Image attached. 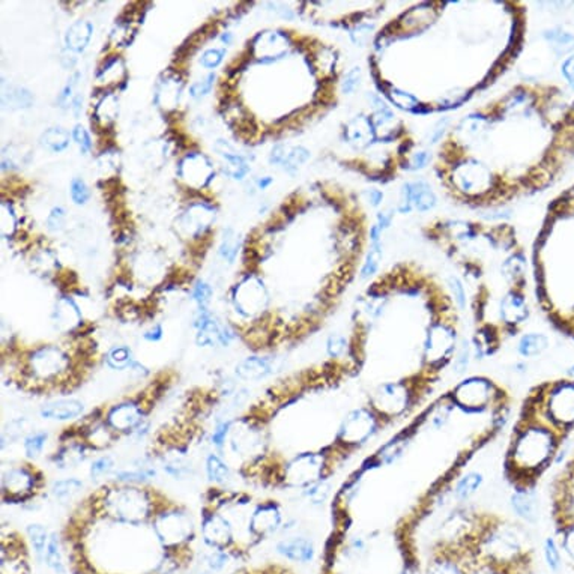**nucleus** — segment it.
Wrapping results in <instances>:
<instances>
[{
    "label": "nucleus",
    "instance_id": "nucleus-1",
    "mask_svg": "<svg viewBox=\"0 0 574 574\" xmlns=\"http://www.w3.org/2000/svg\"><path fill=\"white\" fill-rule=\"evenodd\" d=\"M520 0L413 2L376 29L367 57L376 93L401 115L461 110L492 89L528 38Z\"/></svg>",
    "mask_w": 574,
    "mask_h": 574
},
{
    "label": "nucleus",
    "instance_id": "nucleus-2",
    "mask_svg": "<svg viewBox=\"0 0 574 574\" xmlns=\"http://www.w3.org/2000/svg\"><path fill=\"white\" fill-rule=\"evenodd\" d=\"M574 158V101L552 83L519 81L444 128L432 155L445 197L496 211L552 187Z\"/></svg>",
    "mask_w": 574,
    "mask_h": 574
},
{
    "label": "nucleus",
    "instance_id": "nucleus-3",
    "mask_svg": "<svg viewBox=\"0 0 574 574\" xmlns=\"http://www.w3.org/2000/svg\"><path fill=\"white\" fill-rule=\"evenodd\" d=\"M423 239L454 268L466 292L472 333L505 341L531 317L529 260L515 224L478 218L436 217L420 229Z\"/></svg>",
    "mask_w": 574,
    "mask_h": 574
},
{
    "label": "nucleus",
    "instance_id": "nucleus-4",
    "mask_svg": "<svg viewBox=\"0 0 574 574\" xmlns=\"http://www.w3.org/2000/svg\"><path fill=\"white\" fill-rule=\"evenodd\" d=\"M348 155L340 164L376 185H388L412 172L418 142L406 119L374 93L369 108L346 120L340 131Z\"/></svg>",
    "mask_w": 574,
    "mask_h": 574
},
{
    "label": "nucleus",
    "instance_id": "nucleus-5",
    "mask_svg": "<svg viewBox=\"0 0 574 574\" xmlns=\"http://www.w3.org/2000/svg\"><path fill=\"white\" fill-rule=\"evenodd\" d=\"M566 441L568 437L524 403L505 459V472L515 487H534L549 468L555 466L558 451Z\"/></svg>",
    "mask_w": 574,
    "mask_h": 574
},
{
    "label": "nucleus",
    "instance_id": "nucleus-6",
    "mask_svg": "<svg viewBox=\"0 0 574 574\" xmlns=\"http://www.w3.org/2000/svg\"><path fill=\"white\" fill-rule=\"evenodd\" d=\"M486 563L511 574H529L534 552L527 531L519 523L487 515L475 551V563Z\"/></svg>",
    "mask_w": 574,
    "mask_h": 574
},
{
    "label": "nucleus",
    "instance_id": "nucleus-7",
    "mask_svg": "<svg viewBox=\"0 0 574 574\" xmlns=\"http://www.w3.org/2000/svg\"><path fill=\"white\" fill-rule=\"evenodd\" d=\"M167 503H161V495L155 490L131 484L104 486L89 503L92 516L101 515L104 519L140 527L152 522L156 511Z\"/></svg>",
    "mask_w": 574,
    "mask_h": 574
},
{
    "label": "nucleus",
    "instance_id": "nucleus-8",
    "mask_svg": "<svg viewBox=\"0 0 574 574\" xmlns=\"http://www.w3.org/2000/svg\"><path fill=\"white\" fill-rule=\"evenodd\" d=\"M436 373L420 370L413 374L377 385L369 396V408L388 425L406 415L432 391Z\"/></svg>",
    "mask_w": 574,
    "mask_h": 574
},
{
    "label": "nucleus",
    "instance_id": "nucleus-9",
    "mask_svg": "<svg viewBox=\"0 0 574 574\" xmlns=\"http://www.w3.org/2000/svg\"><path fill=\"white\" fill-rule=\"evenodd\" d=\"M77 376L69 353L59 346L33 349L20 370L21 384L30 385L33 391L71 389Z\"/></svg>",
    "mask_w": 574,
    "mask_h": 574
},
{
    "label": "nucleus",
    "instance_id": "nucleus-10",
    "mask_svg": "<svg viewBox=\"0 0 574 574\" xmlns=\"http://www.w3.org/2000/svg\"><path fill=\"white\" fill-rule=\"evenodd\" d=\"M524 403L563 436L574 430V381L568 377L536 386Z\"/></svg>",
    "mask_w": 574,
    "mask_h": 574
},
{
    "label": "nucleus",
    "instance_id": "nucleus-11",
    "mask_svg": "<svg viewBox=\"0 0 574 574\" xmlns=\"http://www.w3.org/2000/svg\"><path fill=\"white\" fill-rule=\"evenodd\" d=\"M348 457L334 444L321 451H305L287 460L283 466V486L289 488H307L322 480H329L333 465H340Z\"/></svg>",
    "mask_w": 574,
    "mask_h": 574
},
{
    "label": "nucleus",
    "instance_id": "nucleus-12",
    "mask_svg": "<svg viewBox=\"0 0 574 574\" xmlns=\"http://www.w3.org/2000/svg\"><path fill=\"white\" fill-rule=\"evenodd\" d=\"M447 397L454 409L471 415L505 405L504 391L484 376L465 377L453 386Z\"/></svg>",
    "mask_w": 574,
    "mask_h": 574
},
{
    "label": "nucleus",
    "instance_id": "nucleus-13",
    "mask_svg": "<svg viewBox=\"0 0 574 574\" xmlns=\"http://www.w3.org/2000/svg\"><path fill=\"white\" fill-rule=\"evenodd\" d=\"M384 427L385 424L369 406L355 408L349 411L343 421L340 423L334 445L345 454L350 456L370 442Z\"/></svg>",
    "mask_w": 574,
    "mask_h": 574
},
{
    "label": "nucleus",
    "instance_id": "nucleus-14",
    "mask_svg": "<svg viewBox=\"0 0 574 574\" xmlns=\"http://www.w3.org/2000/svg\"><path fill=\"white\" fill-rule=\"evenodd\" d=\"M152 528L158 541L167 551H178L194 536V523L188 512L178 505L166 504L156 511Z\"/></svg>",
    "mask_w": 574,
    "mask_h": 574
},
{
    "label": "nucleus",
    "instance_id": "nucleus-15",
    "mask_svg": "<svg viewBox=\"0 0 574 574\" xmlns=\"http://www.w3.org/2000/svg\"><path fill=\"white\" fill-rule=\"evenodd\" d=\"M42 484V473L30 465L9 468L2 475V498L6 504H18L35 498Z\"/></svg>",
    "mask_w": 574,
    "mask_h": 574
},
{
    "label": "nucleus",
    "instance_id": "nucleus-16",
    "mask_svg": "<svg viewBox=\"0 0 574 574\" xmlns=\"http://www.w3.org/2000/svg\"><path fill=\"white\" fill-rule=\"evenodd\" d=\"M146 413H148V408L142 398H128L110 406L104 413V420L117 436L131 435L136 433L144 423Z\"/></svg>",
    "mask_w": 574,
    "mask_h": 574
},
{
    "label": "nucleus",
    "instance_id": "nucleus-17",
    "mask_svg": "<svg viewBox=\"0 0 574 574\" xmlns=\"http://www.w3.org/2000/svg\"><path fill=\"white\" fill-rule=\"evenodd\" d=\"M202 535L207 546L219 552H226L235 539L229 519L209 507H205L202 511Z\"/></svg>",
    "mask_w": 574,
    "mask_h": 574
},
{
    "label": "nucleus",
    "instance_id": "nucleus-18",
    "mask_svg": "<svg viewBox=\"0 0 574 574\" xmlns=\"http://www.w3.org/2000/svg\"><path fill=\"white\" fill-rule=\"evenodd\" d=\"M283 527V511L275 500L260 503L251 512L248 532L258 540L268 539Z\"/></svg>",
    "mask_w": 574,
    "mask_h": 574
},
{
    "label": "nucleus",
    "instance_id": "nucleus-19",
    "mask_svg": "<svg viewBox=\"0 0 574 574\" xmlns=\"http://www.w3.org/2000/svg\"><path fill=\"white\" fill-rule=\"evenodd\" d=\"M510 507L516 517L524 524L534 527V524L539 523L541 510L539 496H536L534 487H516L510 496Z\"/></svg>",
    "mask_w": 574,
    "mask_h": 574
},
{
    "label": "nucleus",
    "instance_id": "nucleus-20",
    "mask_svg": "<svg viewBox=\"0 0 574 574\" xmlns=\"http://www.w3.org/2000/svg\"><path fill=\"white\" fill-rule=\"evenodd\" d=\"M278 555L298 564H310L316 555L314 543L307 536H290L278 541L275 546Z\"/></svg>",
    "mask_w": 574,
    "mask_h": 574
},
{
    "label": "nucleus",
    "instance_id": "nucleus-21",
    "mask_svg": "<svg viewBox=\"0 0 574 574\" xmlns=\"http://www.w3.org/2000/svg\"><path fill=\"white\" fill-rule=\"evenodd\" d=\"M89 449H92V448L80 437L64 439L62 445H60V448L53 454L52 460L56 465V468H60V469L72 468V466H77L79 463L84 461V459L88 457Z\"/></svg>",
    "mask_w": 574,
    "mask_h": 574
},
{
    "label": "nucleus",
    "instance_id": "nucleus-22",
    "mask_svg": "<svg viewBox=\"0 0 574 574\" xmlns=\"http://www.w3.org/2000/svg\"><path fill=\"white\" fill-rule=\"evenodd\" d=\"M84 411L83 401L77 398H57L41 406L40 413L44 420L69 421L76 420Z\"/></svg>",
    "mask_w": 574,
    "mask_h": 574
},
{
    "label": "nucleus",
    "instance_id": "nucleus-23",
    "mask_svg": "<svg viewBox=\"0 0 574 574\" xmlns=\"http://www.w3.org/2000/svg\"><path fill=\"white\" fill-rule=\"evenodd\" d=\"M194 326L197 328L195 341H197L199 346L214 348L217 345H222L223 326H219L217 323V321L211 316V313L207 311L205 307L199 309V314H197V317H195Z\"/></svg>",
    "mask_w": 574,
    "mask_h": 574
},
{
    "label": "nucleus",
    "instance_id": "nucleus-24",
    "mask_svg": "<svg viewBox=\"0 0 574 574\" xmlns=\"http://www.w3.org/2000/svg\"><path fill=\"white\" fill-rule=\"evenodd\" d=\"M272 372L274 365L271 360L263 357H248L242 360L235 367V374L238 376V379L246 382H259L272 374Z\"/></svg>",
    "mask_w": 574,
    "mask_h": 574
},
{
    "label": "nucleus",
    "instance_id": "nucleus-25",
    "mask_svg": "<svg viewBox=\"0 0 574 574\" xmlns=\"http://www.w3.org/2000/svg\"><path fill=\"white\" fill-rule=\"evenodd\" d=\"M309 158L310 152L304 146L277 144L271 154V163L283 166L289 173H295Z\"/></svg>",
    "mask_w": 574,
    "mask_h": 574
},
{
    "label": "nucleus",
    "instance_id": "nucleus-26",
    "mask_svg": "<svg viewBox=\"0 0 574 574\" xmlns=\"http://www.w3.org/2000/svg\"><path fill=\"white\" fill-rule=\"evenodd\" d=\"M411 445V436L408 432L396 436L373 457V468H382L391 466L397 463L403 456H405L408 447Z\"/></svg>",
    "mask_w": 574,
    "mask_h": 574
},
{
    "label": "nucleus",
    "instance_id": "nucleus-27",
    "mask_svg": "<svg viewBox=\"0 0 574 574\" xmlns=\"http://www.w3.org/2000/svg\"><path fill=\"white\" fill-rule=\"evenodd\" d=\"M551 346V340L543 333H524L520 335L516 352L522 360H534L541 357Z\"/></svg>",
    "mask_w": 574,
    "mask_h": 574
},
{
    "label": "nucleus",
    "instance_id": "nucleus-28",
    "mask_svg": "<svg viewBox=\"0 0 574 574\" xmlns=\"http://www.w3.org/2000/svg\"><path fill=\"white\" fill-rule=\"evenodd\" d=\"M553 519L556 524L555 536L561 551L570 558L574 567V515H556Z\"/></svg>",
    "mask_w": 574,
    "mask_h": 574
},
{
    "label": "nucleus",
    "instance_id": "nucleus-29",
    "mask_svg": "<svg viewBox=\"0 0 574 574\" xmlns=\"http://www.w3.org/2000/svg\"><path fill=\"white\" fill-rule=\"evenodd\" d=\"M484 483V475L477 471H471L456 481L453 487V496L459 504H465L469 499L473 498Z\"/></svg>",
    "mask_w": 574,
    "mask_h": 574
},
{
    "label": "nucleus",
    "instance_id": "nucleus-30",
    "mask_svg": "<svg viewBox=\"0 0 574 574\" xmlns=\"http://www.w3.org/2000/svg\"><path fill=\"white\" fill-rule=\"evenodd\" d=\"M54 321L59 325V328L65 329V331L76 328L81 322V314L76 302L71 301L69 298L60 299L54 313Z\"/></svg>",
    "mask_w": 574,
    "mask_h": 574
},
{
    "label": "nucleus",
    "instance_id": "nucleus-31",
    "mask_svg": "<svg viewBox=\"0 0 574 574\" xmlns=\"http://www.w3.org/2000/svg\"><path fill=\"white\" fill-rule=\"evenodd\" d=\"M92 30L93 28L89 21H77L72 24L67 33V47L76 53L83 52L91 41Z\"/></svg>",
    "mask_w": 574,
    "mask_h": 574
},
{
    "label": "nucleus",
    "instance_id": "nucleus-32",
    "mask_svg": "<svg viewBox=\"0 0 574 574\" xmlns=\"http://www.w3.org/2000/svg\"><path fill=\"white\" fill-rule=\"evenodd\" d=\"M105 364L108 369L116 370V372H125V370H132L134 365L137 364V360L134 358L132 352L127 346H115L107 352L105 355Z\"/></svg>",
    "mask_w": 574,
    "mask_h": 574
},
{
    "label": "nucleus",
    "instance_id": "nucleus-33",
    "mask_svg": "<svg viewBox=\"0 0 574 574\" xmlns=\"http://www.w3.org/2000/svg\"><path fill=\"white\" fill-rule=\"evenodd\" d=\"M223 143V146H224V149H222L219 148V146H215V149H217V152L222 155L223 158H224V161H226V167H224V172L229 175V176H231L234 179H242L243 176L247 175V172H248V166H247V163H246V160H243V158L239 155V154H236V152H234L231 151L229 146L226 144V142H222Z\"/></svg>",
    "mask_w": 574,
    "mask_h": 574
},
{
    "label": "nucleus",
    "instance_id": "nucleus-34",
    "mask_svg": "<svg viewBox=\"0 0 574 574\" xmlns=\"http://www.w3.org/2000/svg\"><path fill=\"white\" fill-rule=\"evenodd\" d=\"M543 36L552 45L553 52L558 56L574 54V33L561 29H551L544 32Z\"/></svg>",
    "mask_w": 574,
    "mask_h": 574
},
{
    "label": "nucleus",
    "instance_id": "nucleus-35",
    "mask_svg": "<svg viewBox=\"0 0 574 574\" xmlns=\"http://www.w3.org/2000/svg\"><path fill=\"white\" fill-rule=\"evenodd\" d=\"M543 558L547 568L552 573H559L563 568V551L555 535H549L543 541Z\"/></svg>",
    "mask_w": 574,
    "mask_h": 574
},
{
    "label": "nucleus",
    "instance_id": "nucleus-36",
    "mask_svg": "<svg viewBox=\"0 0 574 574\" xmlns=\"http://www.w3.org/2000/svg\"><path fill=\"white\" fill-rule=\"evenodd\" d=\"M83 490V481L77 478H65L57 480L52 486V495L59 503H68L74 499Z\"/></svg>",
    "mask_w": 574,
    "mask_h": 574
},
{
    "label": "nucleus",
    "instance_id": "nucleus-37",
    "mask_svg": "<svg viewBox=\"0 0 574 574\" xmlns=\"http://www.w3.org/2000/svg\"><path fill=\"white\" fill-rule=\"evenodd\" d=\"M473 360V352H472V345L469 338H461L460 345L457 348L456 355L451 362V369L453 373L457 376H465L469 370V365Z\"/></svg>",
    "mask_w": 574,
    "mask_h": 574
},
{
    "label": "nucleus",
    "instance_id": "nucleus-38",
    "mask_svg": "<svg viewBox=\"0 0 574 574\" xmlns=\"http://www.w3.org/2000/svg\"><path fill=\"white\" fill-rule=\"evenodd\" d=\"M326 355L331 361L345 362L349 361V338L341 334H331L326 340Z\"/></svg>",
    "mask_w": 574,
    "mask_h": 574
},
{
    "label": "nucleus",
    "instance_id": "nucleus-39",
    "mask_svg": "<svg viewBox=\"0 0 574 574\" xmlns=\"http://www.w3.org/2000/svg\"><path fill=\"white\" fill-rule=\"evenodd\" d=\"M206 475L209 481L223 484L230 478V468L227 463L217 454H209L206 459Z\"/></svg>",
    "mask_w": 574,
    "mask_h": 574
},
{
    "label": "nucleus",
    "instance_id": "nucleus-40",
    "mask_svg": "<svg viewBox=\"0 0 574 574\" xmlns=\"http://www.w3.org/2000/svg\"><path fill=\"white\" fill-rule=\"evenodd\" d=\"M41 144L52 152H60L68 148L69 134L62 128H50L41 136Z\"/></svg>",
    "mask_w": 574,
    "mask_h": 574
},
{
    "label": "nucleus",
    "instance_id": "nucleus-41",
    "mask_svg": "<svg viewBox=\"0 0 574 574\" xmlns=\"http://www.w3.org/2000/svg\"><path fill=\"white\" fill-rule=\"evenodd\" d=\"M28 535H29L30 543L33 546V551H35L36 558L45 559L48 540H50V535H48L47 529L40 523H30L28 527Z\"/></svg>",
    "mask_w": 574,
    "mask_h": 574
},
{
    "label": "nucleus",
    "instance_id": "nucleus-42",
    "mask_svg": "<svg viewBox=\"0 0 574 574\" xmlns=\"http://www.w3.org/2000/svg\"><path fill=\"white\" fill-rule=\"evenodd\" d=\"M45 563H47L48 568H52L56 574H64L65 573L64 559H62V553H60L59 539H57L56 534H52L50 540H48L47 552H45Z\"/></svg>",
    "mask_w": 574,
    "mask_h": 574
},
{
    "label": "nucleus",
    "instance_id": "nucleus-43",
    "mask_svg": "<svg viewBox=\"0 0 574 574\" xmlns=\"http://www.w3.org/2000/svg\"><path fill=\"white\" fill-rule=\"evenodd\" d=\"M304 498L309 499V503L311 505H323L329 495H331V484H329V480H322L319 483H316L307 488H304L302 490Z\"/></svg>",
    "mask_w": 574,
    "mask_h": 574
},
{
    "label": "nucleus",
    "instance_id": "nucleus-44",
    "mask_svg": "<svg viewBox=\"0 0 574 574\" xmlns=\"http://www.w3.org/2000/svg\"><path fill=\"white\" fill-rule=\"evenodd\" d=\"M47 439H48L47 432H32L30 435L24 437V442H23L24 453H26V456L29 459H33V460L38 459L45 447Z\"/></svg>",
    "mask_w": 574,
    "mask_h": 574
},
{
    "label": "nucleus",
    "instance_id": "nucleus-45",
    "mask_svg": "<svg viewBox=\"0 0 574 574\" xmlns=\"http://www.w3.org/2000/svg\"><path fill=\"white\" fill-rule=\"evenodd\" d=\"M155 471L154 469H136V471H119L116 472V481L119 484H131V486H139L144 483L148 478L154 477Z\"/></svg>",
    "mask_w": 574,
    "mask_h": 574
},
{
    "label": "nucleus",
    "instance_id": "nucleus-46",
    "mask_svg": "<svg viewBox=\"0 0 574 574\" xmlns=\"http://www.w3.org/2000/svg\"><path fill=\"white\" fill-rule=\"evenodd\" d=\"M238 247H239L238 238L234 235V231L227 230L224 234L222 247H219V254H222V258L224 260H227L229 263H234L236 254H238Z\"/></svg>",
    "mask_w": 574,
    "mask_h": 574
},
{
    "label": "nucleus",
    "instance_id": "nucleus-47",
    "mask_svg": "<svg viewBox=\"0 0 574 574\" xmlns=\"http://www.w3.org/2000/svg\"><path fill=\"white\" fill-rule=\"evenodd\" d=\"M6 98H8V101H5V104H9L11 107H16V108L29 107L32 104L30 92H28L23 88H11L8 93L6 92L4 93V100H6Z\"/></svg>",
    "mask_w": 574,
    "mask_h": 574
},
{
    "label": "nucleus",
    "instance_id": "nucleus-48",
    "mask_svg": "<svg viewBox=\"0 0 574 574\" xmlns=\"http://www.w3.org/2000/svg\"><path fill=\"white\" fill-rule=\"evenodd\" d=\"M231 425H234V420H227V421H222L212 433V445L218 449V451H223L226 447V442L229 441V436H230V430H231Z\"/></svg>",
    "mask_w": 574,
    "mask_h": 574
},
{
    "label": "nucleus",
    "instance_id": "nucleus-49",
    "mask_svg": "<svg viewBox=\"0 0 574 574\" xmlns=\"http://www.w3.org/2000/svg\"><path fill=\"white\" fill-rule=\"evenodd\" d=\"M91 197V191L86 185V182L76 178L71 182V199L76 205H84Z\"/></svg>",
    "mask_w": 574,
    "mask_h": 574
},
{
    "label": "nucleus",
    "instance_id": "nucleus-50",
    "mask_svg": "<svg viewBox=\"0 0 574 574\" xmlns=\"http://www.w3.org/2000/svg\"><path fill=\"white\" fill-rule=\"evenodd\" d=\"M113 468H115V461H113L112 457L103 456V457H100V459H96V460L92 463L91 471H89L91 478H92V480L100 478V477H103V475H107V473L112 472Z\"/></svg>",
    "mask_w": 574,
    "mask_h": 574
},
{
    "label": "nucleus",
    "instance_id": "nucleus-51",
    "mask_svg": "<svg viewBox=\"0 0 574 574\" xmlns=\"http://www.w3.org/2000/svg\"><path fill=\"white\" fill-rule=\"evenodd\" d=\"M361 81V69L360 68H352L343 76V81H341V93H352L355 92L360 86Z\"/></svg>",
    "mask_w": 574,
    "mask_h": 574
},
{
    "label": "nucleus",
    "instance_id": "nucleus-52",
    "mask_svg": "<svg viewBox=\"0 0 574 574\" xmlns=\"http://www.w3.org/2000/svg\"><path fill=\"white\" fill-rule=\"evenodd\" d=\"M224 54H226L224 48H211V50H206L203 53V56L200 59V64L205 68H209V69L217 68L219 64L223 62Z\"/></svg>",
    "mask_w": 574,
    "mask_h": 574
},
{
    "label": "nucleus",
    "instance_id": "nucleus-53",
    "mask_svg": "<svg viewBox=\"0 0 574 574\" xmlns=\"http://www.w3.org/2000/svg\"><path fill=\"white\" fill-rule=\"evenodd\" d=\"M214 80H215V76H214V74H209L207 77H205L203 80H199V81L193 83L191 88H190V95H191L193 98H195V100H199V98L207 95V93L211 92V89H212Z\"/></svg>",
    "mask_w": 574,
    "mask_h": 574
},
{
    "label": "nucleus",
    "instance_id": "nucleus-54",
    "mask_svg": "<svg viewBox=\"0 0 574 574\" xmlns=\"http://www.w3.org/2000/svg\"><path fill=\"white\" fill-rule=\"evenodd\" d=\"M191 297L193 299L197 302L200 307H205V305L209 302L211 297H212V289L209 285H206L205 282H199L197 285L194 286L193 292H191Z\"/></svg>",
    "mask_w": 574,
    "mask_h": 574
},
{
    "label": "nucleus",
    "instance_id": "nucleus-55",
    "mask_svg": "<svg viewBox=\"0 0 574 574\" xmlns=\"http://www.w3.org/2000/svg\"><path fill=\"white\" fill-rule=\"evenodd\" d=\"M72 139L76 140V143L80 146V149L83 154H88L92 148V140L89 132L84 130L81 125H77L74 130H72Z\"/></svg>",
    "mask_w": 574,
    "mask_h": 574
},
{
    "label": "nucleus",
    "instance_id": "nucleus-56",
    "mask_svg": "<svg viewBox=\"0 0 574 574\" xmlns=\"http://www.w3.org/2000/svg\"><path fill=\"white\" fill-rule=\"evenodd\" d=\"M48 229L53 231L62 230L65 226V209L64 207H53L50 215L47 218Z\"/></svg>",
    "mask_w": 574,
    "mask_h": 574
},
{
    "label": "nucleus",
    "instance_id": "nucleus-57",
    "mask_svg": "<svg viewBox=\"0 0 574 574\" xmlns=\"http://www.w3.org/2000/svg\"><path fill=\"white\" fill-rule=\"evenodd\" d=\"M561 74L566 79L571 91H574V54H570L561 64Z\"/></svg>",
    "mask_w": 574,
    "mask_h": 574
},
{
    "label": "nucleus",
    "instance_id": "nucleus-58",
    "mask_svg": "<svg viewBox=\"0 0 574 574\" xmlns=\"http://www.w3.org/2000/svg\"><path fill=\"white\" fill-rule=\"evenodd\" d=\"M227 559H229V555L226 552L215 551L209 558H207V567H209L212 571H218L227 564Z\"/></svg>",
    "mask_w": 574,
    "mask_h": 574
},
{
    "label": "nucleus",
    "instance_id": "nucleus-59",
    "mask_svg": "<svg viewBox=\"0 0 574 574\" xmlns=\"http://www.w3.org/2000/svg\"><path fill=\"white\" fill-rule=\"evenodd\" d=\"M367 552V541H365L362 536H353L349 541V553L361 556Z\"/></svg>",
    "mask_w": 574,
    "mask_h": 574
},
{
    "label": "nucleus",
    "instance_id": "nucleus-60",
    "mask_svg": "<svg viewBox=\"0 0 574 574\" xmlns=\"http://www.w3.org/2000/svg\"><path fill=\"white\" fill-rule=\"evenodd\" d=\"M163 326L161 325H155L154 328H151L149 331H146L143 334V338L146 341H151V343H155V341H160L163 338Z\"/></svg>",
    "mask_w": 574,
    "mask_h": 574
},
{
    "label": "nucleus",
    "instance_id": "nucleus-61",
    "mask_svg": "<svg viewBox=\"0 0 574 574\" xmlns=\"http://www.w3.org/2000/svg\"><path fill=\"white\" fill-rule=\"evenodd\" d=\"M365 195H367V200L373 207L379 206L384 200V194L379 190H370V193H367Z\"/></svg>",
    "mask_w": 574,
    "mask_h": 574
},
{
    "label": "nucleus",
    "instance_id": "nucleus-62",
    "mask_svg": "<svg viewBox=\"0 0 574 574\" xmlns=\"http://www.w3.org/2000/svg\"><path fill=\"white\" fill-rule=\"evenodd\" d=\"M512 372H515L516 374H527L528 373V362L524 361V360H520V361H517L515 365H512Z\"/></svg>",
    "mask_w": 574,
    "mask_h": 574
},
{
    "label": "nucleus",
    "instance_id": "nucleus-63",
    "mask_svg": "<svg viewBox=\"0 0 574 574\" xmlns=\"http://www.w3.org/2000/svg\"><path fill=\"white\" fill-rule=\"evenodd\" d=\"M271 182H272V179H271V178H265V179H260V180L258 182V184H259V187H260L262 190H265L268 185L271 184Z\"/></svg>",
    "mask_w": 574,
    "mask_h": 574
},
{
    "label": "nucleus",
    "instance_id": "nucleus-64",
    "mask_svg": "<svg viewBox=\"0 0 574 574\" xmlns=\"http://www.w3.org/2000/svg\"><path fill=\"white\" fill-rule=\"evenodd\" d=\"M566 377H568V379L574 381V362L566 370Z\"/></svg>",
    "mask_w": 574,
    "mask_h": 574
}]
</instances>
